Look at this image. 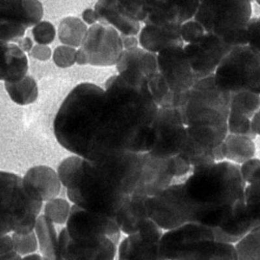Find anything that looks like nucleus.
Masks as SVG:
<instances>
[{
    "label": "nucleus",
    "mask_w": 260,
    "mask_h": 260,
    "mask_svg": "<svg viewBox=\"0 0 260 260\" xmlns=\"http://www.w3.org/2000/svg\"><path fill=\"white\" fill-rule=\"evenodd\" d=\"M105 86V90L90 83L76 86L55 116V138L74 155L96 159L132 152L143 126L138 90L118 75L111 76Z\"/></svg>",
    "instance_id": "obj_1"
},
{
    "label": "nucleus",
    "mask_w": 260,
    "mask_h": 260,
    "mask_svg": "<svg viewBox=\"0 0 260 260\" xmlns=\"http://www.w3.org/2000/svg\"><path fill=\"white\" fill-rule=\"evenodd\" d=\"M140 155L117 152L96 159L74 155L57 168L74 205L115 218L138 185Z\"/></svg>",
    "instance_id": "obj_2"
},
{
    "label": "nucleus",
    "mask_w": 260,
    "mask_h": 260,
    "mask_svg": "<svg viewBox=\"0 0 260 260\" xmlns=\"http://www.w3.org/2000/svg\"><path fill=\"white\" fill-rule=\"evenodd\" d=\"M120 236L115 218L74 204L58 235V259H114Z\"/></svg>",
    "instance_id": "obj_3"
},
{
    "label": "nucleus",
    "mask_w": 260,
    "mask_h": 260,
    "mask_svg": "<svg viewBox=\"0 0 260 260\" xmlns=\"http://www.w3.org/2000/svg\"><path fill=\"white\" fill-rule=\"evenodd\" d=\"M43 203L23 178L0 171V237L34 231Z\"/></svg>",
    "instance_id": "obj_4"
},
{
    "label": "nucleus",
    "mask_w": 260,
    "mask_h": 260,
    "mask_svg": "<svg viewBox=\"0 0 260 260\" xmlns=\"http://www.w3.org/2000/svg\"><path fill=\"white\" fill-rule=\"evenodd\" d=\"M213 76L217 87L230 93L241 90L259 92V51L247 45L231 49L218 65Z\"/></svg>",
    "instance_id": "obj_5"
},
{
    "label": "nucleus",
    "mask_w": 260,
    "mask_h": 260,
    "mask_svg": "<svg viewBox=\"0 0 260 260\" xmlns=\"http://www.w3.org/2000/svg\"><path fill=\"white\" fill-rule=\"evenodd\" d=\"M251 0H200L194 20L206 29L217 25L220 31L238 32L252 19Z\"/></svg>",
    "instance_id": "obj_6"
},
{
    "label": "nucleus",
    "mask_w": 260,
    "mask_h": 260,
    "mask_svg": "<svg viewBox=\"0 0 260 260\" xmlns=\"http://www.w3.org/2000/svg\"><path fill=\"white\" fill-rule=\"evenodd\" d=\"M80 49L87 64L98 67L116 65L124 51L121 35L111 25L103 23L90 27Z\"/></svg>",
    "instance_id": "obj_7"
},
{
    "label": "nucleus",
    "mask_w": 260,
    "mask_h": 260,
    "mask_svg": "<svg viewBox=\"0 0 260 260\" xmlns=\"http://www.w3.org/2000/svg\"><path fill=\"white\" fill-rule=\"evenodd\" d=\"M158 71L174 94H182L192 89L197 81L183 50V46L165 49L157 55Z\"/></svg>",
    "instance_id": "obj_8"
},
{
    "label": "nucleus",
    "mask_w": 260,
    "mask_h": 260,
    "mask_svg": "<svg viewBox=\"0 0 260 260\" xmlns=\"http://www.w3.org/2000/svg\"><path fill=\"white\" fill-rule=\"evenodd\" d=\"M230 50L219 36L209 34L197 43L183 46L197 80L212 75Z\"/></svg>",
    "instance_id": "obj_9"
},
{
    "label": "nucleus",
    "mask_w": 260,
    "mask_h": 260,
    "mask_svg": "<svg viewBox=\"0 0 260 260\" xmlns=\"http://www.w3.org/2000/svg\"><path fill=\"white\" fill-rule=\"evenodd\" d=\"M259 136L251 137L228 133L224 140L213 151L215 162L226 161L240 166L254 157H259Z\"/></svg>",
    "instance_id": "obj_10"
},
{
    "label": "nucleus",
    "mask_w": 260,
    "mask_h": 260,
    "mask_svg": "<svg viewBox=\"0 0 260 260\" xmlns=\"http://www.w3.org/2000/svg\"><path fill=\"white\" fill-rule=\"evenodd\" d=\"M179 28L178 24H145L138 34L139 45L143 50L154 53L173 46H184Z\"/></svg>",
    "instance_id": "obj_11"
},
{
    "label": "nucleus",
    "mask_w": 260,
    "mask_h": 260,
    "mask_svg": "<svg viewBox=\"0 0 260 260\" xmlns=\"http://www.w3.org/2000/svg\"><path fill=\"white\" fill-rule=\"evenodd\" d=\"M22 15V0H0V43H16L27 29Z\"/></svg>",
    "instance_id": "obj_12"
},
{
    "label": "nucleus",
    "mask_w": 260,
    "mask_h": 260,
    "mask_svg": "<svg viewBox=\"0 0 260 260\" xmlns=\"http://www.w3.org/2000/svg\"><path fill=\"white\" fill-rule=\"evenodd\" d=\"M28 71L25 52L14 43H0V81L16 82L24 78Z\"/></svg>",
    "instance_id": "obj_13"
},
{
    "label": "nucleus",
    "mask_w": 260,
    "mask_h": 260,
    "mask_svg": "<svg viewBox=\"0 0 260 260\" xmlns=\"http://www.w3.org/2000/svg\"><path fill=\"white\" fill-rule=\"evenodd\" d=\"M98 22L111 25L123 36H138L140 22L125 15L116 0H99L94 6Z\"/></svg>",
    "instance_id": "obj_14"
},
{
    "label": "nucleus",
    "mask_w": 260,
    "mask_h": 260,
    "mask_svg": "<svg viewBox=\"0 0 260 260\" xmlns=\"http://www.w3.org/2000/svg\"><path fill=\"white\" fill-rule=\"evenodd\" d=\"M23 179L38 193L43 202L56 198L61 192V180L57 172L50 167H32L26 172Z\"/></svg>",
    "instance_id": "obj_15"
},
{
    "label": "nucleus",
    "mask_w": 260,
    "mask_h": 260,
    "mask_svg": "<svg viewBox=\"0 0 260 260\" xmlns=\"http://www.w3.org/2000/svg\"><path fill=\"white\" fill-rule=\"evenodd\" d=\"M117 255L119 259H159V244L150 242L137 232L120 242Z\"/></svg>",
    "instance_id": "obj_16"
},
{
    "label": "nucleus",
    "mask_w": 260,
    "mask_h": 260,
    "mask_svg": "<svg viewBox=\"0 0 260 260\" xmlns=\"http://www.w3.org/2000/svg\"><path fill=\"white\" fill-rule=\"evenodd\" d=\"M34 232L43 259H58V236L54 224L45 215H39Z\"/></svg>",
    "instance_id": "obj_17"
},
{
    "label": "nucleus",
    "mask_w": 260,
    "mask_h": 260,
    "mask_svg": "<svg viewBox=\"0 0 260 260\" xmlns=\"http://www.w3.org/2000/svg\"><path fill=\"white\" fill-rule=\"evenodd\" d=\"M5 88L11 99L19 106L34 103L39 96L38 86L30 76H25L16 82H5Z\"/></svg>",
    "instance_id": "obj_18"
},
{
    "label": "nucleus",
    "mask_w": 260,
    "mask_h": 260,
    "mask_svg": "<svg viewBox=\"0 0 260 260\" xmlns=\"http://www.w3.org/2000/svg\"><path fill=\"white\" fill-rule=\"evenodd\" d=\"M88 28L82 20L74 16L63 18L58 27V37L64 45L78 48L84 40Z\"/></svg>",
    "instance_id": "obj_19"
},
{
    "label": "nucleus",
    "mask_w": 260,
    "mask_h": 260,
    "mask_svg": "<svg viewBox=\"0 0 260 260\" xmlns=\"http://www.w3.org/2000/svg\"><path fill=\"white\" fill-rule=\"evenodd\" d=\"M237 259L260 260V226L253 227L234 244Z\"/></svg>",
    "instance_id": "obj_20"
},
{
    "label": "nucleus",
    "mask_w": 260,
    "mask_h": 260,
    "mask_svg": "<svg viewBox=\"0 0 260 260\" xmlns=\"http://www.w3.org/2000/svg\"><path fill=\"white\" fill-rule=\"evenodd\" d=\"M260 97L259 92L251 90H241L231 93L229 110L237 111L251 118L259 111Z\"/></svg>",
    "instance_id": "obj_21"
},
{
    "label": "nucleus",
    "mask_w": 260,
    "mask_h": 260,
    "mask_svg": "<svg viewBox=\"0 0 260 260\" xmlns=\"http://www.w3.org/2000/svg\"><path fill=\"white\" fill-rule=\"evenodd\" d=\"M71 206L66 200L55 198L46 202L44 215L53 224H66Z\"/></svg>",
    "instance_id": "obj_22"
},
{
    "label": "nucleus",
    "mask_w": 260,
    "mask_h": 260,
    "mask_svg": "<svg viewBox=\"0 0 260 260\" xmlns=\"http://www.w3.org/2000/svg\"><path fill=\"white\" fill-rule=\"evenodd\" d=\"M179 34L185 45L197 43L208 32L198 21L189 19L181 24L179 28Z\"/></svg>",
    "instance_id": "obj_23"
},
{
    "label": "nucleus",
    "mask_w": 260,
    "mask_h": 260,
    "mask_svg": "<svg viewBox=\"0 0 260 260\" xmlns=\"http://www.w3.org/2000/svg\"><path fill=\"white\" fill-rule=\"evenodd\" d=\"M14 249L20 256L36 252L39 248L38 241L34 231L27 234L13 233Z\"/></svg>",
    "instance_id": "obj_24"
},
{
    "label": "nucleus",
    "mask_w": 260,
    "mask_h": 260,
    "mask_svg": "<svg viewBox=\"0 0 260 260\" xmlns=\"http://www.w3.org/2000/svg\"><path fill=\"white\" fill-rule=\"evenodd\" d=\"M22 15L27 28L34 27L43 17V5L39 0H22Z\"/></svg>",
    "instance_id": "obj_25"
},
{
    "label": "nucleus",
    "mask_w": 260,
    "mask_h": 260,
    "mask_svg": "<svg viewBox=\"0 0 260 260\" xmlns=\"http://www.w3.org/2000/svg\"><path fill=\"white\" fill-rule=\"evenodd\" d=\"M250 118L237 111L229 110L228 116V132L230 134L250 136ZM252 138V137H251Z\"/></svg>",
    "instance_id": "obj_26"
},
{
    "label": "nucleus",
    "mask_w": 260,
    "mask_h": 260,
    "mask_svg": "<svg viewBox=\"0 0 260 260\" xmlns=\"http://www.w3.org/2000/svg\"><path fill=\"white\" fill-rule=\"evenodd\" d=\"M32 34L37 44L48 45L54 41L56 30L52 23L48 21H41L32 27Z\"/></svg>",
    "instance_id": "obj_27"
},
{
    "label": "nucleus",
    "mask_w": 260,
    "mask_h": 260,
    "mask_svg": "<svg viewBox=\"0 0 260 260\" xmlns=\"http://www.w3.org/2000/svg\"><path fill=\"white\" fill-rule=\"evenodd\" d=\"M239 167L240 176L245 185L260 182L259 157L247 160Z\"/></svg>",
    "instance_id": "obj_28"
},
{
    "label": "nucleus",
    "mask_w": 260,
    "mask_h": 260,
    "mask_svg": "<svg viewBox=\"0 0 260 260\" xmlns=\"http://www.w3.org/2000/svg\"><path fill=\"white\" fill-rule=\"evenodd\" d=\"M75 48L67 45L57 46L53 53V62L61 69H67L76 63Z\"/></svg>",
    "instance_id": "obj_29"
},
{
    "label": "nucleus",
    "mask_w": 260,
    "mask_h": 260,
    "mask_svg": "<svg viewBox=\"0 0 260 260\" xmlns=\"http://www.w3.org/2000/svg\"><path fill=\"white\" fill-rule=\"evenodd\" d=\"M20 255L14 249L12 238L9 234L0 237V259H19Z\"/></svg>",
    "instance_id": "obj_30"
},
{
    "label": "nucleus",
    "mask_w": 260,
    "mask_h": 260,
    "mask_svg": "<svg viewBox=\"0 0 260 260\" xmlns=\"http://www.w3.org/2000/svg\"><path fill=\"white\" fill-rule=\"evenodd\" d=\"M34 59L41 61H46L52 57V50L47 45H37L31 49L29 53Z\"/></svg>",
    "instance_id": "obj_31"
},
{
    "label": "nucleus",
    "mask_w": 260,
    "mask_h": 260,
    "mask_svg": "<svg viewBox=\"0 0 260 260\" xmlns=\"http://www.w3.org/2000/svg\"><path fill=\"white\" fill-rule=\"evenodd\" d=\"M259 111H258L250 118V136L252 138H256L257 137L259 136Z\"/></svg>",
    "instance_id": "obj_32"
},
{
    "label": "nucleus",
    "mask_w": 260,
    "mask_h": 260,
    "mask_svg": "<svg viewBox=\"0 0 260 260\" xmlns=\"http://www.w3.org/2000/svg\"><path fill=\"white\" fill-rule=\"evenodd\" d=\"M121 37L124 50H130V49L138 47L139 41L136 36H126L121 35Z\"/></svg>",
    "instance_id": "obj_33"
},
{
    "label": "nucleus",
    "mask_w": 260,
    "mask_h": 260,
    "mask_svg": "<svg viewBox=\"0 0 260 260\" xmlns=\"http://www.w3.org/2000/svg\"><path fill=\"white\" fill-rule=\"evenodd\" d=\"M82 18L86 24L94 25L98 22L96 12L92 9H87L82 13Z\"/></svg>",
    "instance_id": "obj_34"
},
{
    "label": "nucleus",
    "mask_w": 260,
    "mask_h": 260,
    "mask_svg": "<svg viewBox=\"0 0 260 260\" xmlns=\"http://www.w3.org/2000/svg\"><path fill=\"white\" fill-rule=\"evenodd\" d=\"M16 44H17L19 48L24 52L29 53L34 47V43L31 39L28 37H23Z\"/></svg>",
    "instance_id": "obj_35"
},
{
    "label": "nucleus",
    "mask_w": 260,
    "mask_h": 260,
    "mask_svg": "<svg viewBox=\"0 0 260 260\" xmlns=\"http://www.w3.org/2000/svg\"><path fill=\"white\" fill-rule=\"evenodd\" d=\"M24 258H25V259L27 258V259H43V257H41L40 256V255H39L37 254H34V253H32V254H30L28 255H26V256H24Z\"/></svg>",
    "instance_id": "obj_36"
},
{
    "label": "nucleus",
    "mask_w": 260,
    "mask_h": 260,
    "mask_svg": "<svg viewBox=\"0 0 260 260\" xmlns=\"http://www.w3.org/2000/svg\"><path fill=\"white\" fill-rule=\"evenodd\" d=\"M252 2H257V3L258 4L259 3V0H251Z\"/></svg>",
    "instance_id": "obj_37"
}]
</instances>
